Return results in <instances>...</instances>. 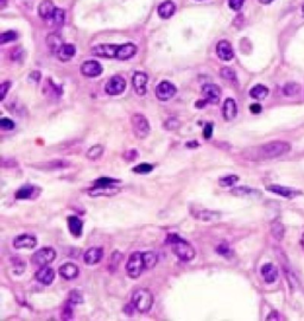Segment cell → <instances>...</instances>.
Returning <instances> with one entry per match:
<instances>
[{"instance_id": "12", "label": "cell", "mask_w": 304, "mask_h": 321, "mask_svg": "<svg viewBox=\"0 0 304 321\" xmlns=\"http://www.w3.org/2000/svg\"><path fill=\"white\" fill-rule=\"evenodd\" d=\"M202 95H203L207 104L216 105V104H219V101H220L221 89L219 88V86H216V84L207 83L202 87Z\"/></svg>"}, {"instance_id": "26", "label": "cell", "mask_w": 304, "mask_h": 321, "mask_svg": "<svg viewBox=\"0 0 304 321\" xmlns=\"http://www.w3.org/2000/svg\"><path fill=\"white\" fill-rule=\"evenodd\" d=\"M137 53V47L133 43H125L120 44V53L118 56V60H128V58L133 57Z\"/></svg>"}, {"instance_id": "31", "label": "cell", "mask_w": 304, "mask_h": 321, "mask_svg": "<svg viewBox=\"0 0 304 321\" xmlns=\"http://www.w3.org/2000/svg\"><path fill=\"white\" fill-rule=\"evenodd\" d=\"M103 151H105V148H103L102 145L95 144V145H93L92 148H89V150L87 151V154H86V157L88 160H95L100 159V157L102 156Z\"/></svg>"}, {"instance_id": "1", "label": "cell", "mask_w": 304, "mask_h": 321, "mask_svg": "<svg viewBox=\"0 0 304 321\" xmlns=\"http://www.w3.org/2000/svg\"><path fill=\"white\" fill-rule=\"evenodd\" d=\"M165 243L169 244L173 249V252L177 256L178 260L182 262H190L195 257V250H194L193 245L188 243L187 241L179 237L176 233H170L168 235Z\"/></svg>"}, {"instance_id": "48", "label": "cell", "mask_w": 304, "mask_h": 321, "mask_svg": "<svg viewBox=\"0 0 304 321\" xmlns=\"http://www.w3.org/2000/svg\"><path fill=\"white\" fill-rule=\"evenodd\" d=\"M245 0H228V5L233 11H239L243 7Z\"/></svg>"}, {"instance_id": "51", "label": "cell", "mask_w": 304, "mask_h": 321, "mask_svg": "<svg viewBox=\"0 0 304 321\" xmlns=\"http://www.w3.org/2000/svg\"><path fill=\"white\" fill-rule=\"evenodd\" d=\"M261 106L259 105V104H252L251 106H250V111L252 112L253 114H259L261 112Z\"/></svg>"}, {"instance_id": "5", "label": "cell", "mask_w": 304, "mask_h": 321, "mask_svg": "<svg viewBox=\"0 0 304 321\" xmlns=\"http://www.w3.org/2000/svg\"><path fill=\"white\" fill-rule=\"evenodd\" d=\"M145 269L144 258H143L142 252H133L128 257L127 263H126V271L131 278H138Z\"/></svg>"}, {"instance_id": "34", "label": "cell", "mask_w": 304, "mask_h": 321, "mask_svg": "<svg viewBox=\"0 0 304 321\" xmlns=\"http://www.w3.org/2000/svg\"><path fill=\"white\" fill-rule=\"evenodd\" d=\"M33 194V187L32 186H25V187L21 188L16 191L15 196L17 200H26L32 198Z\"/></svg>"}, {"instance_id": "24", "label": "cell", "mask_w": 304, "mask_h": 321, "mask_svg": "<svg viewBox=\"0 0 304 321\" xmlns=\"http://www.w3.org/2000/svg\"><path fill=\"white\" fill-rule=\"evenodd\" d=\"M75 53H76V48L73 46V44L64 43L63 46L60 48V50H58L57 54H56V56H57V58L60 61L67 62L72 60V57H74Z\"/></svg>"}, {"instance_id": "8", "label": "cell", "mask_w": 304, "mask_h": 321, "mask_svg": "<svg viewBox=\"0 0 304 321\" xmlns=\"http://www.w3.org/2000/svg\"><path fill=\"white\" fill-rule=\"evenodd\" d=\"M92 55L102 58H118L120 53V46L118 44H99L92 48Z\"/></svg>"}, {"instance_id": "55", "label": "cell", "mask_w": 304, "mask_h": 321, "mask_svg": "<svg viewBox=\"0 0 304 321\" xmlns=\"http://www.w3.org/2000/svg\"><path fill=\"white\" fill-rule=\"evenodd\" d=\"M272 1H274V0H259V2H260V4H264V5L271 4Z\"/></svg>"}, {"instance_id": "11", "label": "cell", "mask_w": 304, "mask_h": 321, "mask_svg": "<svg viewBox=\"0 0 304 321\" xmlns=\"http://www.w3.org/2000/svg\"><path fill=\"white\" fill-rule=\"evenodd\" d=\"M81 74L86 78H98L102 74L103 68L98 61L89 60L83 62L80 67Z\"/></svg>"}, {"instance_id": "46", "label": "cell", "mask_w": 304, "mask_h": 321, "mask_svg": "<svg viewBox=\"0 0 304 321\" xmlns=\"http://www.w3.org/2000/svg\"><path fill=\"white\" fill-rule=\"evenodd\" d=\"M0 128L6 131L13 130V129H15V122L8 119V118H1V119H0Z\"/></svg>"}, {"instance_id": "10", "label": "cell", "mask_w": 304, "mask_h": 321, "mask_svg": "<svg viewBox=\"0 0 304 321\" xmlns=\"http://www.w3.org/2000/svg\"><path fill=\"white\" fill-rule=\"evenodd\" d=\"M125 88H126L125 79L119 77V75H114V77L109 79L108 82L106 83L105 91L108 95L114 97V95L122 94V93L125 91Z\"/></svg>"}, {"instance_id": "37", "label": "cell", "mask_w": 304, "mask_h": 321, "mask_svg": "<svg viewBox=\"0 0 304 321\" xmlns=\"http://www.w3.org/2000/svg\"><path fill=\"white\" fill-rule=\"evenodd\" d=\"M198 218H199V219H201V220L212 221V220H216V219L220 218V213L214 212V211H207V210H203V211H200V213H199Z\"/></svg>"}, {"instance_id": "52", "label": "cell", "mask_w": 304, "mask_h": 321, "mask_svg": "<svg viewBox=\"0 0 304 321\" xmlns=\"http://www.w3.org/2000/svg\"><path fill=\"white\" fill-rule=\"evenodd\" d=\"M31 79H33L35 80V82H38L39 79H41V73L39 72H32L30 75Z\"/></svg>"}, {"instance_id": "35", "label": "cell", "mask_w": 304, "mask_h": 321, "mask_svg": "<svg viewBox=\"0 0 304 321\" xmlns=\"http://www.w3.org/2000/svg\"><path fill=\"white\" fill-rule=\"evenodd\" d=\"M284 232H285V230H284V226L280 224V222L278 221H275L271 224V235L274 236V237L277 239V241H281L284 237Z\"/></svg>"}, {"instance_id": "7", "label": "cell", "mask_w": 304, "mask_h": 321, "mask_svg": "<svg viewBox=\"0 0 304 321\" xmlns=\"http://www.w3.org/2000/svg\"><path fill=\"white\" fill-rule=\"evenodd\" d=\"M56 258V251L52 247H42L32 255L31 262L37 267L49 266Z\"/></svg>"}, {"instance_id": "19", "label": "cell", "mask_w": 304, "mask_h": 321, "mask_svg": "<svg viewBox=\"0 0 304 321\" xmlns=\"http://www.w3.org/2000/svg\"><path fill=\"white\" fill-rule=\"evenodd\" d=\"M58 274L64 280H74L80 274V270L74 263H64L58 269Z\"/></svg>"}, {"instance_id": "9", "label": "cell", "mask_w": 304, "mask_h": 321, "mask_svg": "<svg viewBox=\"0 0 304 321\" xmlns=\"http://www.w3.org/2000/svg\"><path fill=\"white\" fill-rule=\"evenodd\" d=\"M177 93V88L175 84H173L169 81H162L157 84L156 87V97L160 101H168L171 98H174Z\"/></svg>"}, {"instance_id": "54", "label": "cell", "mask_w": 304, "mask_h": 321, "mask_svg": "<svg viewBox=\"0 0 304 321\" xmlns=\"http://www.w3.org/2000/svg\"><path fill=\"white\" fill-rule=\"evenodd\" d=\"M187 146L188 148H196V146H199V143L196 140H193V142H188Z\"/></svg>"}, {"instance_id": "57", "label": "cell", "mask_w": 304, "mask_h": 321, "mask_svg": "<svg viewBox=\"0 0 304 321\" xmlns=\"http://www.w3.org/2000/svg\"><path fill=\"white\" fill-rule=\"evenodd\" d=\"M302 15H303V17H304V5L302 6Z\"/></svg>"}, {"instance_id": "16", "label": "cell", "mask_w": 304, "mask_h": 321, "mask_svg": "<svg viewBox=\"0 0 304 321\" xmlns=\"http://www.w3.org/2000/svg\"><path fill=\"white\" fill-rule=\"evenodd\" d=\"M216 54L219 58L222 61H230L234 57V50H233L232 44L228 41H220L216 46Z\"/></svg>"}, {"instance_id": "40", "label": "cell", "mask_w": 304, "mask_h": 321, "mask_svg": "<svg viewBox=\"0 0 304 321\" xmlns=\"http://www.w3.org/2000/svg\"><path fill=\"white\" fill-rule=\"evenodd\" d=\"M239 181V176L236 175H228V176H224L219 180V185L221 187H230V186L235 185L236 182Z\"/></svg>"}, {"instance_id": "50", "label": "cell", "mask_w": 304, "mask_h": 321, "mask_svg": "<svg viewBox=\"0 0 304 321\" xmlns=\"http://www.w3.org/2000/svg\"><path fill=\"white\" fill-rule=\"evenodd\" d=\"M72 303L68 302L64 307V311L63 313H62V317H63V319H72L73 317V309H72Z\"/></svg>"}, {"instance_id": "38", "label": "cell", "mask_w": 304, "mask_h": 321, "mask_svg": "<svg viewBox=\"0 0 304 321\" xmlns=\"http://www.w3.org/2000/svg\"><path fill=\"white\" fill-rule=\"evenodd\" d=\"M152 169H153V165L150 164V163H140L132 169V171L136 174H142V175H145V174L151 173Z\"/></svg>"}, {"instance_id": "25", "label": "cell", "mask_w": 304, "mask_h": 321, "mask_svg": "<svg viewBox=\"0 0 304 321\" xmlns=\"http://www.w3.org/2000/svg\"><path fill=\"white\" fill-rule=\"evenodd\" d=\"M176 12V5L171 0L162 2L158 6V16L162 19H169Z\"/></svg>"}, {"instance_id": "6", "label": "cell", "mask_w": 304, "mask_h": 321, "mask_svg": "<svg viewBox=\"0 0 304 321\" xmlns=\"http://www.w3.org/2000/svg\"><path fill=\"white\" fill-rule=\"evenodd\" d=\"M132 130L138 139H144L150 134V124L143 114L136 113L131 117Z\"/></svg>"}, {"instance_id": "27", "label": "cell", "mask_w": 304, "mask_h": 321, "mask_svg": "<svg viewBox=\"0 0 304 321\" xmlns=\"http://www.w3.org/2000/svg\"><path fill=\"white\" fill-rule=\"evenodd\" d=\"M47 44L53 54H57L58 50H60V48L63 46L64 43L57 33H50V35L47 37Z\"/></svg>"}, {"instance_id": "2", "label": "cell", "mask_w": 304, "mask_h": 321, "mask_svg": "<svg viewBox=\"0 0 304 321\" xmlns=\"http://www.w3.org/2000/svg\"><path fill=\"white\" fill-rule=\"evenodd\" d=\"M291 151V144L283 140H277V142H271L259 146L255 155L261 160H272L277 157L283 156Z\"/></svg>"}, {"instance_id": "39", "label": "cell", "mask_w": 304, "mask_h": 321, "mask_svg": "<svg viewBox=\"0 0 304 321\" xmlns=\"http://www.w3.org/2000/svg\"><path fill=\"white\" fill-rule=\"evenodd\" d=\"M17 38H18V33H17L16 31H5V32H2L1 35H0V44H5L7 43V42L16 41Z\"/></svg>"}, {"instance_id": "29", "label": "cell", "mask_w": 304, "mask_h": 321, "mask_svg": "<svg viewBox=\"0 0 304 321\" xmlns=\"http://www.w3.org/2000/svg\"><path fill=\"white\" fill-rule=\"evenodd\" d=\"M230 193L236 196H259L260 193L257 189H252L249 187H236L233 188Z\"/></svg>"}, {"instance_id": "4", "label": "cell", "mask_w": 304, "mask_h": 321, "mask_svg": "<svg viewBox=\"0 0 304 321\" xmlns=\"http://www.w3.org/2000/svg\"><path fill=\"white\" fill-rule=\"evenodd\" d=\"M153 295L149 289H137L132 295V303L139 313H148L153 305Z\"/></svg>"}, {"instance_id": "56", "label": "cell", "mask_w": 304, "mask_h": 321, "mask_svg": "<svg viewBox=\"0 0 304 321\" xmlns=\"http://www.w3.org/2000/svg\"><path fill=\"white\" fill-rule=\"evenodd\" d=\"M301 243H302V247H303V250H304V235H303V237H302V241H301Z\"/></svg>"}, {"instance_id": "41", "label": "cell", "mask_w": 304, "mask_h": 321, "mask_svg": "<svg viewBox=\"0 0 304 321\" xmlns=\"http://www.w3.org/2000/svg\"><path fill=\"white\" fill-rule=\"evenodd\" d=\"M68 302L72 303V305H80V303H83V296L80 292L76 291H72L69 293V297H68Z\"/></svg>"}, {"instance_id": "22", "label": "cell", "mask_w": 304, "mask_h": 321, "mask_svg": "<svg viewBox=\"0 0 304 321\" xmlns=\"http://www.w3.org/2000/svg\"><path fill=\"white\" fill-rule=\"evenodd\" d=\"M55 6H53L51 0H43L38 6V13L39 17L44 21H49L51 16L55 12Z\"/></svg>"}, {"instance_id": "36", "label": "cell", "mask_w": 304, "mask_h": 321, "mask_svg": "<svg viewBox=\"0 0 304 321\" xmlns=\"http://www.w3.org/2000/svg\"><path fill=\"white\" fill-rule=\"evenodd\" d=\"M122 260H123V255L119 251H114L113 253H112L111 257H109V262H108L109 270H111L112 272L117 270V268L119 267Z\"/></svg>"}, {"instance_id": "14", "label": "cell", "mask_w": 304, "mask_h": 321, "mask_svg": "<svg viewBox=\"0 0 304 321\" xmlns=\"http://www.w3.org/2000/svg\"><path fill=\"white\" fill-rule=\"evenodd\" d=\"M37 245V239L35 236L29 235V233H24V235L18 236L13 241V246L16 249H33Z\"/></svg>"}, {"instance_id": "45", "label": "cell", "mask_w": 304, "mask_h": 321, "mask_svg": "<svg viewBox=\"0 0 304 321\" xmlns=\"http://www.w3.org/2000/svg\"><path fill=\"white\" fill-rule=\"evenodd\" d=\"M283 269H284V271H285V275H286V278H288V281H289V284L292 287V288H295V287L297 286L296 276H295L294 272H292V270L286 266H284Z\"/></svg>"}, {"instance_id": "18", "label": "cell", "mask_w": 304, "mask_h": 321, "mask_svg": "<svg viewBox=\"0 0 304 321\" xmlns=\"http://www.w3.org/2000/svg\"><path fill=\"white\" fill-rule=\"evenodd\" d=\"M267 190L271 191V193L277 194V195L283 196V198L286 199H292L295 196H297L298 194H301V191H298L294 188L290 187H284V186H279V185H271L267 187Z\"/></svg>"}, {"instance_id": "23", "label": "cell", "mask_w": 304, "mask_h": 321, "mask_svg": "<svg viewBox=\"0 0 304 321\" xmlns=\"http://www.w3.org/2000/svg\"><path fill=\"white\" fill-rule=\"evenodd\" d=\"M67 221H68V227L70 233H72L73 236H75V237H80V236L82 235L83 221L75 215L68 216Z\"/></svg>"}, {"instance_id": "30", "label": "cell", "mask_w": 304, "mask_h": 321, "mask_svg": "<svg viewBox=\"0 0 304 321\" xmlns=\"http://www.w3.org/2000/svg\"><path fill=\"white\" fill-rule=\"evenodd\" d=\"M49 22L55 27H61L64 24V11L62 8L56 7L55 12H53L51 18L49 19Z\"/></svg>"}, {"instance_id": "42", "label": "cell", "mask_w": 304, "mask_h": 321, "mask_svg": "<svg viewBox=\"0 0 304 321\" xmlns=\"http://www.w3.org/2000/svg\"><path fill=\"white\" fill-rule=\"evenodd\" d=\"M220 75L224 80H227V81H235L236 80L235 72L230 68V67H224V68L220 70Z\"/></svg>"}, {"instance_id": "13", "label": "cell", "mask_w": 304, "mask_h": 321, "mask_svg": "<svg viewBox=\"0 0 304 321\" xmlns=\"http://www.w3.org/2000/svg\"><path fill=\"white\" fill-rule=\"evenodd\" d=\"M148 74L143 72H136L132 78V86L139 97H144L146 94V83H148Z\"/></svg>"}, {"instance_id": "53", "label": "cell", "mask_w": 304, "mask_h": 321, "mask_svg": "<svg viewBox=\"0 0 304 321\" xmlns=\"http://www.w3.org/2000/svg\"><path fill=\"white\" fill-rule=\"evenodd\" d=\"M277 314H278V313H276V312H272L271 315H269V317H267L266 319H267V320H279L280 318H279V317H277Z\"/></svg>"}, {"instance_id": "15", "label": "cell", "mask_w": 304, "mask_h": 321, "mask_svg": "<svg viewBox=\"0 0 304 321\" xmlns=\"http://www.w3.org/2000/svg\"><path fill=\"white\" fill-rule=\"evenodd\" d=\"M36 280L38 281L39 283L44 284V286H50L55 280V270L52 268L44 266L41 267L36 271Z\"/></svg>"}, {"instance_id": "43", "label": "cell", "mask_w": 304, "mask_h": 321, "mask_svg": "<svg viewBox=\"0 0 304 321\" xmlns=\"http://www.w3.org/2000/svg\"><path fill=\"white\" fill-rule=\"evenodd\" d=\"M179 126H181V123H179V120L175 117L169 118L164 123V128L167 129L168 131H175L177 129H179Z\"/></svg>"}, {"instance_id": "49", "label": "cell", "mask_w": 304, "mask_h": 321, "mask_svg": "<svg viewBox=\"0 0 304 321\" xmlns=\"http://www.w3.org/2000/svg\"><path fill=\"white\" fill-rule=\"evenodd\" d=\"M213 124L212 123H207L204 125V129H203V137L204 139H210L213 136Z\"/></svg>"}, {"instance_id": "33", "label": "cell", "mask_w": 304, "mask_h": 321, "mask_svg": "<svg viewBox=\"0 0 304 321\" xmlns=\"http://www.w3.org/2000/svg\"><path fill=\"white\" fill-rule=\"evenodd\" d=\"M301 92V86L296 82H288L283 87V93L285 97H296Z\"/></svg>"}, {"instance_id": "3", "label": "cell", "mask_w": 304, "mask_h": 321, "mask_svg": "<svg viewBox=\"0 0 304 321\" xmlns=\"http://www.w3.org/2000/svg\"><path fill=\"white\" fill-rule=\"evenodd\" d=\"M120 184L119 180L112 179V177H100L95 181V187L89 189L91 196H112L119 193V188L115 185Z\"/></svg>"}, {"instance_id": "28", "label": "cell", "mask_w": 304, "mask_h": 321, "mask_svg": "<svg viewBox=\"0 0 304 321\" xmlns=\"http://www.w3.org/2000/svg\"><path fill=\"white\" fill-rule=\"evenodd\" d=\"M250 95L255 100H263L269 95V89L263 84H257L250 91Z\"/></svg>"}, {"instance_id": "47", "label": "cell", "mask_w": 304, "mask_h": 321, "mask_svg": "<svg viewBox=\"0 0 304 321\" xmlns=\"http://www.w3.org/2000/svg\"><path fill=\"white\" fill-rule=\"evenodd\" d=\"M11 87V82L10 81H5V82L1 83V86H0V100H4L5 97H6L7 94V91L10 89Z\"/></svg>"}, {"instance_id": "32", "label": "cell", "mask_w": 304, "mask_h": 321, "mask_svg": "<svg viewBox=\"0 0 304 321\" xmlns=\"http://www.w3.org/2000/svg\"><path fill=\"white\" fill-rule=\"evenodd\" d=\"M143 258H144L145 269H152V268H154L157 266V262H158V257H157V255L152 251L143 252Z\"/></svg>"}, {"instance_id": "20", "label": "cell", "mask_w": 304, "mask_h": 321, "mask_svg": "<svg viewBox=\"0 0 304 321\" xmlns=\"http://www.w3.org/2000/svg\"><path fill=\"white\" fill-rule=\"evenodd\" d=\"M236 113H238V107H236V103L230 98L225 100L224 107H222V114H224V118L226 122H230L236 117Z\"/></svg>"}, {"instance_id": "21", "label": "cell", "mask_w": 304, "mask_h": 321, "mask_svg": "<svg viewBox=\"0 0 304 321\" xmlns=\"http://www.w3.org/2000/svg\"><path fill=\"white\" fill-rule=\"evenodd\" d=\"M260 272H261V276H263V278L265 280V282L269 284L274 283L275 281L278 278L277 268H276L274 264H271V263L264 264V266L261 267Z\"/></svg>"}, {"instance_id": "17", "label": "cell", "mask_w": 304, "mask_h": 321, "mask_svg": "<svg viewBox=\"0 0 304 321\" xmlns=\"http://www.w3.org/2000/svg\"><path fill=\"white\" fill-rule=\"evenodd\" d=\"M103 257V249L102 247H91L84 253L83 261L87 266H94L98 264Z\"/></svg>"}, {"instance_id": "44", "label": "cell", "mask_w": 304, "mask_h": 321, "mask_svg": "<svg viewBox=\"0 0 304 321\" xmlns=\"http://www.w3.org/2000/svg\"><path fill=\"white\" fill-rule=\"evenodd\" d=\"M216 252H218L219 255L224 256V257H226V258H229L230 256L233 255L232 249H230L229 245L226 244V243H222V244L219 245V246L216 247Z\"/></svg>"}]
</instances>
